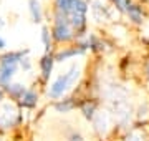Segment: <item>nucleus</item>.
Returning a JSON list of instances; mask_svg holds the SVG:
<instances>
[{"mask_svg": "<svg viewBox=\"0 0 149 141\" xmlns=\"http://www.w3.org/2000/svg\"><path fill=\"white\" fill-rule=\"evenodd\" d=\"M76 76H78V70H76V66H73L70 73L60 76L58 80L55 82V85L52 87V90H50V95H52V96H60V95L68 88L70 83H73V80L76 78Z\"/></svg>", "mask_w": 149, "mask_h": 141, "instance_id": "nucleus-1", "label": "nucleus"}, {"mask_svg": "<svg viewBox=\"0 0 149 141\" xmlns=\"http://www.w3.org/2000/svg\"><path fill=\"white\" fill-rule=\"evenodd\" d=\"M55 37L58 38V40H68L70 37H71V30H70L68 23H66V20H61V18H58V22H56V27H55Z\"/></svg>", "mask_w": 149, "mask_h": 141, "instance_id": "nucleus-2", "label": "nucleus"}, {"mask_svg": "<svg viewBox=\"0 0 149 141\" xmlns=\"http://www.w3.org/2000/svg\"><path fill=\"white\" fill-rule=\"evenodd\" d=\"M126 12H128L129 18H131L133 22H136V23H141V22H143V10H141V7H138V5H129Z\"/></svg>", "mask_w": 149, "mask_h": 141, "instance_id": "nucleus-3", "label": "nucleus"}, {"mask_svg": "<svg viewBox=\"0 0 149 141\" xmlns=\"http://www.w3.org/2000/svg\"><path fill=\"white\" fill-rule=\"evenodd\" d=\"M42 68H43V76L48 78L50 70H52V58H50V57H45V58L42 60Z\"/></svg>", "mask_w": 149, "mask_h": 141, "instance_id": "nucleus-4", "label": "nucleus"}, {"mask_svg": "<svg viewBox=\"0 0 149 141\" xmlns=\"http://www.w3.org/2000/svg\"><path fill=\"white\" fill-rule=\"evenodd\" d=\"M35 100H37V95L33 91H27L23 95V105H27V106H32L35 103Z\"/></svg>", "mask_w": 149, "mask_h": 141, "instance_id": "nucleus-5", "label": "nucleus"}, {"mask_svg": "<svg viewBox=\"0 0 149 141\" xmlns=\"http://www.w3.org/2000/svg\"><path fill=\"white\" fill-rule=\"evenodd\" d=\"M85 52V47H81V48H73V50H68V52H63V53L58 55L60 60L66 58V57H71V55H76V53H83Z\"/></svg>", "mask_w": 149, "mask_h": 141, "instance_id": "nucleus-6", "label": "nucleus"}, {"mask_svg": "<svg viewBox=\"0 0 149 141\" xmlns=\"http://www.w3.org/2000/svg\"><path fill=\"white\" fill-rule=\"evenodd\" d=\"M30 7H32V13H33V18H35V20H40V5H38L37 2H35V0H30Z\"/></svg>", "mask_w": 149, "mask_h": 141, "instance_id": "nucleus-7", "label": "nucleus"}, {"mask_svg": "<svg viewBox=\"0 0 149 141\" xmlns=\"http://www.w3.org/2000/svg\"><path fill=\"white\" fill-rule=\"evenodd\" d=\"M93 111H95V103H85L83 105V113H85L86 118H91V116H93Z\"/></svg>", "mask_w": 149, "mask_h": 141, "instance_id": "nucleus-8", "label": "nucleus"}, {"mask_svg": "<svg viewBox=\"0 0 149 141\" xmlns=\"http://www.w3.org/2000/svg\"><path fill=\"white\" fill-rule=\"evenodd\" d=\"M114 3H116L118 10H121V12L128 10V7L131 5V3H129V0H114Z\"/></svg>", "mask_w": 149, "mask_h": 141, "instance_id": "nucleus-9", "label": "nucleus"}, {"mask_svg": "<svg viewBox=\"0 0 149 141\" xmlns=\"http://www.w3.org/2000/svg\"><path fill=\"white\" fill-rule=\"evenodd\" d=\"M71 108H73V103L71 101H65V103L56 105V110H60V111H66V110H71Z\"/></svg>", "mask_w": 149, "mask_h": 141, "instance_id": "nucleus-10", "label": "nucleus"}, {"mask_svg": "<svg viewBox=\"0 0 149 141\" xmlns=\"http://www.w3.org/2000/svg\"><path fill=\"white\" fill-rule=\"evenodd\" d=\"M128 141H143V140H141L138 135H131V136L128 138Z\"/></svg>", "mask_w": 149, "mask_h": 141, "instance_id": "nucleus-11", "label": "nucleus"}, {"mask_svg": "<svg viewBox=\"0 0 149 141\" xmlns=\"http://www.w3.org/2000/svg\"><path fill=\"white\" fill-rule=\"evenodd\" d=\"M43 42L48 45V32H47V30H43Z\"/></svg>", "mask_w": 149, "mask_h": 141, "instance_id": "nucleus-12", "label": "nucleus"}, {"mask_svg": "<svg viewBox=\"0 0 149 141\" xmlns=\"http://www.w3.org/2000/svg\"><path fill=\"white\" fill-rule=\"evenodd\" d=\"M146 73H148V76H149V61L146 63Z\"/></svg>", "mask_w": 149, "mask_h": 141, "instance_id": "nucleus-13", "label": "nucleus"}, {"mask_svg": "<svg viewBox=\"0 0 149 141\" xmlns=\"http://www.w3.org/2000/svg\"><path fill=\"white\" fill-rule=\"evenodd\" d=\"M2 47H3V40H2V38H0V48H2Z\"/></svg>", "mask_w": 149, "mask_h": 141, "instance_id": "nucleus-14", "label": "nucleus"}, {"mask_svg": "<svg viewBox=\"0 0 149 141\" xmlns=\"http://www.w3.org/2000/svg\"><path fill=\"white\" fill-rule=\"evenodd\" d=\"M0 100H2V91H0Z\"/></svg>", "mask_w": 149, "mask_h": 141, "instance_id": "nucleus-15", "label": "nucleus"}]
</instances>
